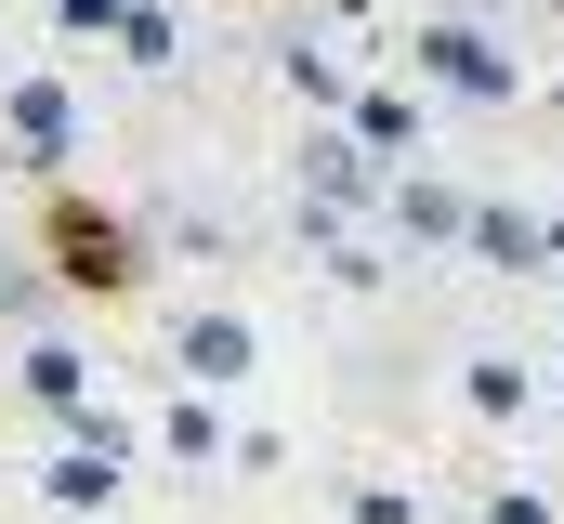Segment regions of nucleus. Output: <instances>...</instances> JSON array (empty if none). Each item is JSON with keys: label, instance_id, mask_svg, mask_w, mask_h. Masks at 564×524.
Here are the masks:
<instances>
[{"label": "nucleus", "instance_id": "nucleus-1", "mask_svg": "<svg viewBox=\"0 0 564 524\" xmlns=\"http://www.w3.org/2000/svg\"><path fill=\"white\" fill-rule=\"evenodd\" d=\"M421 53L459 79V92H499V53H486V40H459V26H446V40H421Z\"/></svg>", "mask_w": 564, "mask_h": 524}]
</instances>
